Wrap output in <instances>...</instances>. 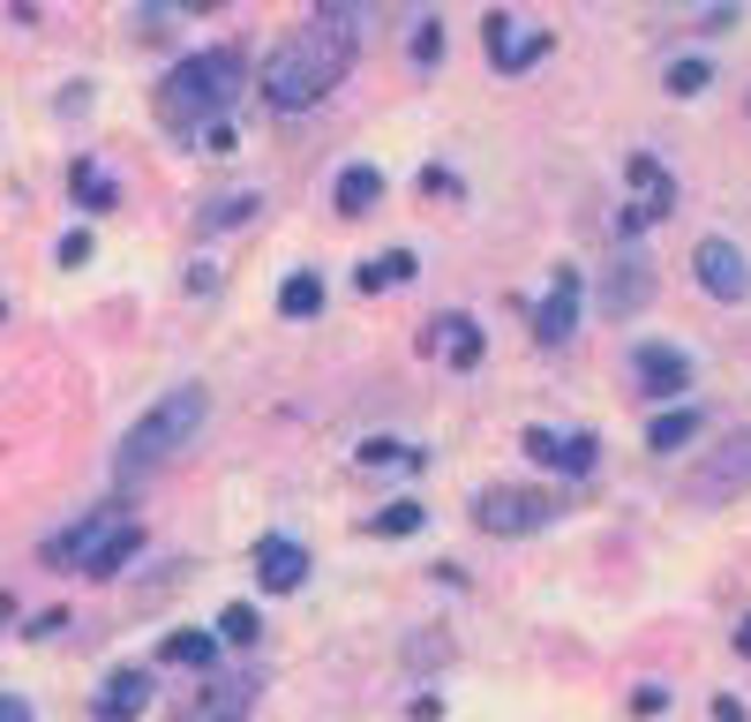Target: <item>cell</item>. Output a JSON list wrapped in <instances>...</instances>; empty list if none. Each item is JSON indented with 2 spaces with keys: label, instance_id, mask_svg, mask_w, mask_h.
Returning <instances> with one entry per match:
<instances>
[{
  "label": "cell",
  "instance_id": "5",
  "mask_svg": "<svg viewBox=\"0 0 751 722\" xmlns=\"http://www.w3.org/2000/svg\"><path fill=\"white\" fill-rule=\"evenodd\" d=\"M548 519H556V497H542V489H481L474 497V527L481 535H534Z\"/></svg>",
  "mask_w": 751,
  "mask_h": 722
},
{
  "label": "cell",
  "instance_id": "27",
  "mask_svg": "<svg viewBox=\"0 0 751 722\" xmlns=\"http://www.w3.org/2000/svg\"><path fill=\"white\" fill-rule=\"evenodd\" d=\"M414 53H421V61H436V53H444V31H436V23H421V39H414Z\"/></svg>",
  "mask_w": 751,
  "mask_h": 722
},
{
  "label": "cell",
  "instance_id": "21",
  "mask_svg": "<svg viewBox=\"0 0 751 722\" xmlns=\"http://www.w3.org/2000/svg\"><path fill=\"white\" fill-rule=\"evenodd\" d=\"M444 346H451V362H474V354H481V332H474V316H444Z\"/></svg>",
  "mask_w": 751,
  "mask_h": 722
},
{
  "label": "cell",
  "instance_id": "25",
  "mask_svg": "<svg viewBox=\"0 0 751 722\" xmlns=\"http://www.w3.org/2000/svg\"><path fill=\"white\" fill-rule=\"evenodd\" d=\"M707 61H676V68H668V90H684V98H692V90H707Z\"/></svg>",
  "mask_w": 751,
  "mask_h": 722
},
{
  "label": "cell",
  "instance_id": "3",
  "mask_svg": "<svg viewBox=\"0 0 751 722\" xmlns=\"http://www.w3.org/2000/svg\"><path fill=\"white\" fill-rule=\"evenodd\" d=\"M249 90V61L233 45H210V53H188L159 84V121L166 128H218V114Z\"/></svg>",
  "mask_w": 751,
  "mask_h": 722
},
{
  "label": "cell",
  "instance_id": "19",
  "mask_svg": "<svg viewBox=\"0 0 751 722\" xmlns=\"http://www.w3.org/2000/svg\"><path fill=\"white\" fill-rule=\"evenodd\" d=\"M692 437H699V414H692V407H684V414H662V422L646 429V444H654V452H684Z\"/></svg>",
  "mask_w": 751,
  "mask_h": 722
},
{
  "label": "cell",
  "instance_id": "10",
  "mask_svg": "<svg viewBox=\"0 0 751 722\" xmlns=\"http://www.w3.org/2000/svg\"><path fill=\"white\" fill-rule=\"evenodd\" d=\"M255 708V678H210L188 708H181V722H241Z\"/></svg>",
  "mask_w": 751,
  "mask_h": 722
},
{
  "label": "cell",
  "instance_id": "26",
  "mask_svg": "<svg viewBox=\"0 0 751 722\" xmlns=\"http://www.w3.org/2000/svg\"><path fill=\"white\" fill-rule=\"evenodd\" d=\"M375 527H383V535H414V527H421V505H391Z\"/></svg>",
  "mask_w": 751,
  "mask_h": 722
},
{
  "label": "cell",
  "instance_id": "18",
  "mask_svg": "<svg viewBox=\"0 0 751 722\" xmlns=\"http://www.w3.org/2000/svg\"><path fill=\"white\" fill-rule=\"evenodd\" d=\"M210 655H218L210 633H166L159 639V662H196V670H210Z\"/></svg>",
  "mask_w": 751,
  "mask_h": 722
},
{
  "label": "cell",
  "instance_id": "2",
  "mask_svg": "<svg viewBox=\"0 0 751 722\" xmlns=\"http://www.w3.org/2000/svg\"><path fill=\"white\" fill-rule=\"evenodd\" d=\"M204 422H210V391H204V384H173L159 407H143V414L128 422L121 452H113V474H121V482H143V474L173 467V460L196 444V429H204Z\"/></svg>",
  "mask_w": 751,
  "mask_h": 722
},
{
  "label": "cell",
  "instance_id": "9",
  "mask_svg": "<svg viewBox=\"0 0 751 722\" xmlns=\"http://www.w3.org/2000/svg\"><path fill=\"white\" fill-rule=\"evenodd\" d=\"M255 580H263L271 595H293V588L308 580V550H301L293 535H263V542H255Z\"/></svg>",
  "mask_w": 751,
  "mask_h": 722
},
{
  "label": "cell",
  "instance_id": "1",
  "mask_svg": "<svg viewBox=\"0 0 751 722\" xmlns=\"http://www.w3.org/2000/svg\"><path fill=\"white\" fill-rule=\"evenodd\" d=\"M353 15L361 8H316L308 23H293L286 39L263 53V98L279 106V114H308V106H324L346 76H353V53H361V31H353Z\"/></svg>",
  "mask_w": 751,
  "mask_h": 722
},
{
  "label": "cell",
  "instance_id": "23",
  "mask_svg": "<svg viewBox=\"0 0 751 722\" xmlns=\"http://www.w3.org/2000/svg\"><path fill=\"white\" fill-rule=\"evenodd\" d=\"M399 279H414V256L406 249H391V263H369L361 271V287H399Z\"/></svg>",
  "mask_w": 751,
  "mask_h": 722
},
{
  "label": "cell",
  "instance_id": "16",
  "mask_svg": "<svg viewBox=\"0 0 751 722\" xmlns=\"http://www.w3.org/2000/svg\"><path fill=\"white\" fill-rule=\"evenodd\" d=\"M316 309H324V279H316V271H293L286 287H279V316H293V324H308Z\"/></svg>",
  "mask_w": 751,
  "mask_h": 722
},
{
  "label": "cell",
  "instance_id": "22",
  "mask_svg": "<svg viewBox=\"0 0 751 722\" xmlns=\"http://www.w3.org/2000/svg\"><path fill=\"white\" fill-rule=\"evenodd\" d=\"M631 181H639V188H646V212H662L668 196H676V188H668V173L654 166V159H631Z\"/></svg>",
  "mask_w": 751,
  "mask_h": 722
},
{
  "label": "cell",
  "instance_id": "17",
  "mask_svg": "<svg viewBox=\"0 0 751 722\" xmlns=\"http://www.w3.org/2000/svg\"><path fill=\"white\" fill-rule=\"evenodd\" d=\"M375 196H383V173H375V166H346V173H338V212H346V218L369 212Z\"/></svg>",
  "mask_w": 751,
  "mask_h": 722
},
{
  "label": "cell",
  "instance_id": "6",
  "mask_svg": "<svg viewBox=\"0 0 751 722\" xmlns=\"http://www.w3.org/2000/svg\"><path fill=\"white\" fill-rule=\"evenodd\" d=\"M692 271H699V287H707L714 301H744L751 294V263L729 234H707V241L692 249Z\"/></svg>",
  "mask_w": 751,
  "mask_h": 722
},
{
  "label": "cell",
  "instance_id": "4",
  "mask_svg": "<svg viewBox=\"0 0 751 722\" xmlns=\"http://www.w3.org/2000/svg\"><path fill=\"white\" fill-rule=\"evenodd\" d=\"M143 542V519L113 497V505H90L76 527H61L53 542H45V564H61V572H90V580H106V572H121L128 557Z\"/></svg>",
  "mask_w": 751,
  "mask_h": 722
},
{
  "label": "cell",
  "instance_id": "12",
  "mask_svg": "<svg viewBox=\"0 0 751 722\" xmlns=\"http://www.w3.org/2000/svg\"><path fill=\"white\" fill-rule=\"evenodd\" d=\"M699 497H729V489H751V437H729L721 452H714L707 467H699V482H692Z\"/></svg>",
  "mask_w": 751,
  "mask_h": 722
},
{
  "label": "cell",
  "instance_id": "20",
  "mask_svg": "<svg viewBox=\"0 0 751 722\" xmlns=\"http://www.w3.org/2000/svg\"><path fill=\"white\" fill-rule=\"evenodd\" d=\"M255 625H263V617H255L249 602H226V610H218V639H233V647H249Z\"/></svg>",
  "mask_w": 751,
  "mask_h": 722
},
{
  "label": "cell",
  "instance_id": "14",
  "mask_svg": "<svg viewBox=\"0 0 751 722\" xmlns=\"http://www.w3.org/2000/svg\"><path fill=\"white\" fill-rule=\"evenodd\" d=\"M542 45H548L542 31H526V39H519V31H511V15H489V53H497V68H526Z\"/></svg>",
  "mask_w": 751,
  "mask_h": 722
},
{
  "label": "cell",
  "instance_id": "24",
  "mask_svg": "<svg viewBox=\"0 0 751 722\" xmlns=\"http://www.w3.org/2000/svg\"><path fill=\"white\" fill-rule=\"evenodd\" d=\"M249 212H255V196H226V204H210V212H204V226L218 234V226H241Z\"/></svg>",
  "mask_w": 751,
  "mask_h": 722
},
{
  "label": "cell",
  "instance_id": "8",
  "mask_svg": "<svg viewBox=\"0 0 751 722\" xmlns=\"http://www.w3.org/2000/svg\"><path fill=\"white\" fill-rule=\"evenodd\" d=\"M526 452L556 474H594V460H601V444L579 437V429H526Z\"/></svg>",
  "mask_w": 751,
  "mask_h": 722
},
{
  "label": "cell",
  "instance_id": "28",
  "mask_svg": "<svg viewBox=\"0 0 751 722\" xmlns=\"http://www.w3.org/2000/svg\"><path fill=\"white\" fill-rule=\"evenodd\" d=\"M0 722H39V715H31L23 700H0Z\"/></svg>",
  "mask_w": 751,
  "mask_h": 722
},
{
  "label": "cell",
  "instance_id": "13",
  "mask_svg": "<svg viewBox=\"0 0 751 722\" xmlns=\"http://www.w3.org/2000/svg\"><path fill=\"white\" fill-rule=\"evenodd\" d=\"M151 670H113L106 678V692H98V722H135L143 708H151Z\"/></svg>",
  "mask_w": 751,
  "mask_h": 722
},
{
  "label": "cell",
  "instance_id": "15",
  "mask_svg": "<svg viewBox=\"0 0 751 722\" xmlns=\"http://www.w3.org/2000/svg\"><path fill=\"white\" fill-rule=\"evenodd\" d=\"M601 301H609L617 316H631V309L646 301V263H639V256H624V263H609V287H601Z\"/></svg>",
  "mask_w": 751,
  "mask_h": 722
},
{
  "label": "cell",
  "instance_id": "11",
  "mask_svg": "<svg viewBox=\"0 0 751 722\" xmlns=\"http://www.w3.org/2000/svg\"><path fill=\"white\" fill-rule=\"evenodd\" d=\"M534 332H542L548 346H564L579 332V271H556V279H548L542 309H534Z\"/></svg>",
  "mask_w": 751,
  "mask_h": 722
},
{
  "label": "cell",
  "instance_id": "7",
  "mask_svg": "<svg viewBox=\"0 0 751 722\" xmlns=\"http://www.w3.org/2000/svg\"><path fill=\"white\" fill-rule=\"evenodd\" d=\"M631 369H639V391H646V399H676V391L692 384V354L668 346V340H654V346L631 354Z\"/></svg>",
  "mask_w": 751,
  "mask_h": 722
}]
</instances>
